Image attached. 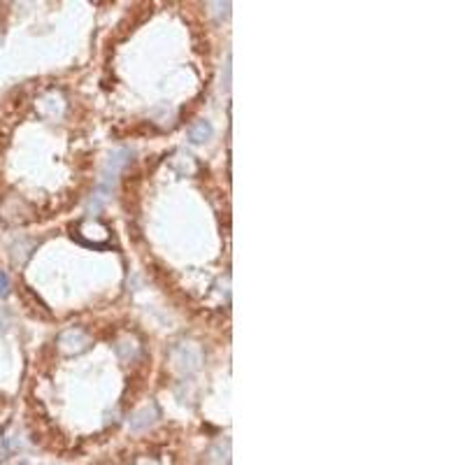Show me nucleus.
<instances>
[{"instance_id":"obj_2","label":"nucleus","mask_w":465,"mask_h":465,"mask_svg":"<svg viewBox=\"0 0 465 465\" xmlns=\"http://www.w3.org/2000/svg\"><path fill=\"white\" fill-rule=\"evenodd\" d=\"M151 417H154V409H151V412H149V409H142V412L136 414V419L131 421V428H133V431H140V428L149 426L151 421H154Z\"/></svg>"},{"instance_id":"obj_3","label":"nucleus","mask_w":465,"mask_h":465,"mask_svg":"<svg viewBox=\"0 0 465 465\" xmlns=\"http://www.w3.org/2000/svg\"><path fill=\"white\" fill-rule=\"evenodd\" d=\"M8 291H10V279L5 272H0V296H8Z\"/></svg>"},{"instance_id":"obj_1","label":"nucleus","mask_w":465,"mask_h":465,"mask_svg":"<svg viewBox=\"0 0 465 465\" xmlns=\"http://www.w3.org/2000/svg\"><path fill=\"white\" fill-rule=\"evenodd\" d=\"M188 138H191V142L195 144L205 142V140L212 138V126L207 124V121H200V124H195L193 128H188Z\"/></svg>"}]
</instances>
